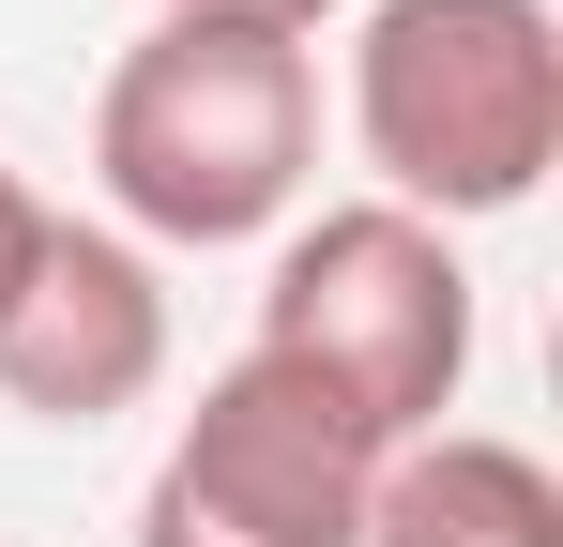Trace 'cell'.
<instances>
[{
  "label": "cell",
  "mask_w": 563,
  "mask_h": 547,
  "mask_svg": "<svg viewBox=\"0 0 563 547\" xmlns=\"http://www.w3.org/2000/svg\"><path fill=\"white\" fill-rule=\"evenodd\" d=\"M92 198L137 259L275 244L320 198V46L260 15H153L92 91Z\"/></svg>",
  "instance_id": "1"
},
{
  "label": "cell",
  "mask_w": 563,
  "mask_h": 547,
  "mask_svg": "<svg viewBox=\"0 0 563 547\" xmlns=\"http://www.w3.org/2000/svg\"><path fill=\"white\" fill-rule=\"evenodd\" d=\"M351 153L366 198L487 228L563 168V15L549 0H366L351 15Z\"/></svg>",
  "instance_id": "2"
},
{
  "label": "cell",
  "mask_w": 563,
  "mask_h": 547,
  "mask_svg": "<svg viewBox=\"0 0 563 547\" xmlns=\"http://www.w3.org/2000/svg\"><path fill=\"white\" fill-rule=\"evenodd\" d=\"M244 350L320 380L380 456L457 426V395H472V259H457V228H427L396 198H305L275 228Z\"/></svg>",
  "instance_id": "3"
},
{
  "label": "cell",
  "mask_w": 563,
  "mask_h": 547,
  "mask_svg": "<svg viewBox=\"0 0 563 547\" xmlns=\"http://www.w3.org/2000/svg\"><path fill=\"white\" fill-rule=\"evenodd\" d=\"M366 471L380 442L320 380H289L275 350H229L168 426L122 547H366Z\"/></svg>",
  "instance_id": "4"
},
{
  "label": "cell",
  "mask_w": 563,
  "mask_h": 547,
  "mask_svg": "<svg viewBox=\"0 0 563 547\" xmlns=\"http://www.w3.org/2000/svg\"><path fill=\"white\" fill-rule=\"evenodd\" d=\"M168 380V259H137L107 213H46V259L0 304V411L31 426H122Z\"/></svg>",
  "instance_id": "5"
},
{
  "label": "cell",
  "mask_w": 563,
  "mask_h": 547,
  "mask_svg": "<svg viewBox=\"0 0 563 547\" xmlns=\"http://www.w3.org/2000/svg\"><path fill=\"white\" fill-rule=\"evenodd\" d=\"M366 547H563V471L503 426H427L366 471Z\"/></svg>",
  "instance_id": "6"
},
{
  "label": "cell",
  "mask_w": 563,
  "mask_h": 547,
  "mask_svg": "<svg viewBox=\"0 0 563 547\" xmlns=\"http://www.w3.org/2000/svg\"><path fill=\"white\" fill-rule=\"evenodd\" d=\"M46 213H62L46 182H31V168H0V304H15V289H31V259H46Z\"/></svg>",
  "instance_id": "7"
},
{
  "label": "cell",
  "mask_w": 563,
  "mask_h": 547,
  "mask_svg": "<svg viewBox=\"0 0 563 547\" xmlns=\"http://www.w3.org/2000/svg\"><path fill=\"white\" fill-rule=\"evenodd\" d=\"M153 15H260V31H305V46H320L351 0H153Z\"/></svg>",
  "instance_id": "8"
}]
</instances>
